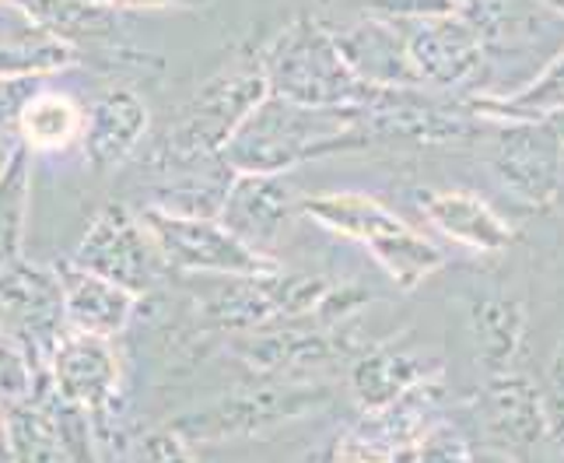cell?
I'll return each mask as SVG.
<instances>
[{"label":"cell","instance_id":"cell-27","mask_svg":"<svg viewBox=\"0 0 564 463\" xmlns=\"http://www.w3.org/2000/svg\"><path fill=\"white\" fill-rule=\"evenodd\" d=\"M82 46L50 32H25L0 43V77H50L82 64Z\"/></svg>","mask_w":564,"mask_h":463},{"label":"cell","instance_id":"cell-33","mask_svg":"<svg viewBox=\"0 0 564 463\" xmlns=\"http://www.w3.org/2000/svg\"><path fill=\"white\" fill-rule=\"evenodd\" d=\"M551 397H554V411H564V341L557 344V352L551 358Z\"/></svg>","mask_w":564,"mask_h":463},{"label":"cell","instance_id":"cell-9","mask_svg":"<svg viewBox=\"0 0 564 463\" xmlns=\"http://www.w3.org/2000/svg\"><path fill=\"white\" fill-rule=\"evenodd\" d=\"M0 323L32 355L39 369H50L53 347L67 331L56 270L29 267L25 260L0 270Z\"/></svg>","mask_w":564,"mask_h":463},{"label":"cell","instance_id":"cell-3","mask_svg":"<svg viewBox=\"0 0 564 463\" xmlns=\"http://www.w3.org/2000/svg\"><path fill=\"white\" fill-rule=\"evenodd\" d=\"M302 215L334 236L361 243L400 292H414L417 284L445 267V254L435 243H427L397 211H389L376 197H365V193L302 197Z\"/></svg>","mask_w":564,"mask_h":463},{"label":"cell","instance_id":"cell-30","mask_svg":"<svg viewBox=\"0 0 564 463\" xmlns=\"http://www.w3.org/2000/svg\"><path fill=\"white\" fill-rule=\"evenodd\" d=\"M46 77H0V133L18 130V120L35 91H43Z\"/></svg>","mask_w":564,"mask_h":463},{"label":"cell","instance_id":"cell-32","mask_svg":"<svg viewBox=\"0 0 564 463\" xmlns=\"http://www.w3.org/2000/svg\"><path fill=\"white\" fill-rule=\"evenodd\" d=\"M109 11H193L207 8L210 0H95Z\"/></svg>","mask_w":564,"mask_h":463},{"label":"cell","instance_id":"cell-1","mask_svg":"<svg viewBox=\"0 0 564 463\" xmlns=\"http://www.w3.org/2000/svg\"><path fill=\"white\" fill-rule=\"evenodd\" d=\"M372 138L365 109H316L270 91L260 106H252L221 154L236 172L284 176L323 154L372 144Z\"/></svg>","mask_w":564,"mask_h":463},{"label":"cell","instance_id":"cell-26","mask_svg":"<svg viewBox=\"0 0 564 463\" xmlns=\"http://www.w3.org/2000/svg\"><path fill=\"white\" fill-rule=\"evenodd\" d=\"M82 130H85V109L70 95L50 88L35 91L22 112V120H18L22 144H29L32 151H64L70 144H82Z\"/></svg>","mask_w":564,"mask_h":463},{"label":"cell","instance_id":"cell-11","mask_svg":"<svg viewBox=\"0 0 564 463\" xmlns=\"http://www.w3.org/2000/svg\"><path fill=\"white\" fill-rule=\"evenodd\" d=\"M406 50L421 85L432 88L466 85L484 64V35L463 11L417 18L406 32Z\"/></svg>","mask_w":564,"mask_h":463},{"label":"cell","instance_id":"cell-21","mask_svg":"<svg viewBox=\"0 0 564 463\" xmlns=\"http://www.w3.org/2000/svg\"><path fill=\"white\" fill-rule=\"evenodd\" d=\"M477 120H554L564 112V50L554 61L543 67L527 88H519L512 95H477L466 103Z\"/></svg>","mask_w":564,"mask_h":463},{"label":"cell","instance_id":"cell-14","mask_svg":"<svg viewBox=\"0 0 564 463\" xmlns=\"http://www.w3.org/2000/svg\"><path fill=\"white\" fill-rule=\"evenodd\" d=\"M148 123H151V109L138 91L109 88L102 95H95V103L85 109V130H82L85 162L95 172L120 169L141 148Z\"/></svg>","mask_w":564,"mask_h":463},{"label":"cell","instance_id":"cell-36","mask_svg":"<svg viewBox=\"0 0 564 463\" xmlns=\"http://www.w3.org/2000/svg\"><path fill=\"white\" fill-rule=\"evenodd\" d=\"M0 453L8 456V432H4V403H0Z\"/></svg>","mask_w":564,"mask_h":463},{"label":"cell","instance_id":"cell-15","mask_svg":"<svg viewBox=\"0 0 564 463\" xmlns=\"http://www.w3.org/2000/svg\"><path fill=\"white\" fill-rule=\"evenodd\" d=\"M53 270H56V278H61L64 320L70 331L109 337V341L127 331L141 295H133L130 288L95 274V270L82 267L77 260H61V263H53Z\"/></svg>","mask_w":564,"mask_h":463},{"label":"cell","instance_id":"cell-38","mask_svg":"<svg viewBox=\"0 0 564 463\" xmlns=\"http://www.w3.org/2000/svg\"><path fill=\"white\" fill-rule=\"evenodd\" d=\"M358 463H379V460H358Z\"/></svg>","mask_w":564,"mask_h":463},{"label":"cell","instance_id":"cell-10","mask_svg":"<svg viewBox=\"0 0 564 463\" xmlns=\"http://www.w3.org/2000/svg\"><path fill=\"white\" fill-rule=\"evenodd\" d=\"M329 400L326 386H270V390H246L214 408L183 418L176 429L193 439H225V435H252L274 424L295 421Z\"/></svg>","mask_w":564,"mask_h":463},{"label":"cell","instance_id":"cell-31","mask_svg":"<svg viewBox=\"0 0 564 463\" xmlns=\"http://www.w3.org/2000/svg\"><path fill=\"white\" fill-rule=\"evenodd\" d=\"M141 463H193L180 429H159L141 439Z\"/></svg>","mask_w":564,"mask_h":463},{"label":"cell","instance_id":"cell-23","mask_svg":"<svg viewBox=\"0 0 564 463\" xmlns=\"http://www.w3.org/2000/svg\"><path fill=\"white\" fill-rule=\"evenodd\" d=\"M32 201V148L18 141L0 165V270L14 267L25 249V222Z\"/></svg>","mask_w":564,"mask_h":463},{"label":"cell","instance_id":"cell-37","mask_svg":"<svg viewBox=\"0 0 564 463\" xmlns=\"http://www.w3.org/2000/svg\"><path fill=\"white\" fill-rule=\"evenodd\" d=\"M543 8H551V11H557V14H564V0H540Z\"/></svg>","mask_w":564,"mask_h":463},{"label":"cell","instance_id":"cell-35","mask_svg":"<svg viewBox=\"0 0 564 463\" xmlns=\"http://www.w3.org/2000/svg\"><path fill=\"white\" fill-rule=\"evenodd\" d=\"M551 435H554V442H557L561 453H564V411H554L551 414Z\"/></svg>","mask_w":564,"mask_h":463},{"label":"cell","instance_id":"cell-2","mask_svg":"<svg viewBox=\"0 0 564 463\" xmlns=\"http://www.w3.org/2000/svg\"><path fill=\"white\" fill-rule=\"evenodd\" d=\"M263 71L270 91L299 106L368 109L382 95V88L361 82L347 64L334 29L319 25L316 18L291 22L267 50Z\"/></svg>","mask_w":564,"mask_h":463},{"label":"cell","instance_id":"cell-7","mask_svg":"<svg viewBox=\"0 0 564 463\" xmlns=\"http://www.w3.org/2000/svg\"><path fill=\"white\" fill-rule=\"evenodd\" d=\"M334 292L326 278L313 274H257V278H228V288H221L204 305V316L214 331H263L281 320H302L316 316L323 299Z\"/></svg>","mask_w":564,"mask_h":463},{"label":"cell","instance_id":"cell-6","mask_svg":"<svg viewBox=\"0 0 564 463\" xmlns=\"http://www.w3.org/2000/svg\"><path fill=\"white\" fill-rule=\"evenodd\" d=\"M488 169L516 204L547 207L564 186V133L554 120L498 123L488 148Z\"/></svg>","mask_w":564,"mask_h":463},{"label":"cell","instance_id":"cell-25","mask_svg":"<svg viewBox=\"0 0 564 463\" xmlns=\"http://www.w3.org/2000/svg\"><path fill=\"white\" fill-rule=\"evenodd\" d=\"M470 331L480 362L491 373H509V362L527 334V313L509 295H484L470 305Z\"/></svg>","mask_w":564,"mask_h":463},{"label":"cell","instance_id":"cell-22","mask_svg":"<svg viewBox=\"0 0 564 463\" xmlns=\"http://www.w3.org/2000/svg\"><path fill=\"white\" fill-rule=\"evenodd\" d=\"M8 460L11 463H70V450L61 418L39 400H22L4 408Z\"/></svg>","mask_w":564,"mask_h":463},{"label":"cell","instance_id":"cell-16","mask_svg":"<svg viewBox=\"0 0 564 463\" xmlns=\"http://www.w3.org/2000/svg\"><path fill=\"white\" fill-rule=\"evenodd\" d=\"M417 207L435 232H442L445 239H453L466 249H474V254H501L516 239L512 225L488 201H480L477 193L424 190Z\"/></svg>","mask_w":564,"mask_h":463},{"label":"cell","instance_id":"cell-5","mask_svg":"<svg viewBox=\"0 0 564 463\" xmlns=\"http://www.w3.org/2000/svg\"><path fill=\"white\" fill-rule=\"evenodd\" d=\"M144 225L159 243L169 270L183 274H218V278H257L284 270L278 257L260 254L249 243H242L221 218H193L172 215L148 204L141 211Z\"/></svg>","mask_w":564,"mask_h":463},{"label":"cell","instance_id":"cell-17","mask_svg":"<svg viewBox=\"0 0 564 463\" xmlns=\"http://www.w3.org/2000/svg\"><path fill=\"white\" fill-rule=\"evenodd\" d=\"M337 43L355 67L361 82L372 88H417L421 77L414 71L411 50H406V35L397 32V25L376 22V18H361L344 29H334Z\"/></svg>","mask_w":564,"mask_h":463},{"label":"cell","instance_id":"cell-18","mask_svg":"<svg viewBox=\"0 0 564 463\" xmlns=\"http://www.w3.org/2000/svg\"><path fill=\"white\" fill-rule=\"evenodd\" d=\"M236 355L257 373H295V369H316L344 355V344L334 341L326 331H295V326H281V331H249L236 341Z\"/></svg>","mask_w":564,"mask_h":463},{"label":"cell","instance_id":"cell-28","mask_svg":"<svg viewBox=\"0 0 564 463\" xmlns=\"http://www.w3.org/2000/svg\"><path fill=\"white\" fill-rule=\"evenodd\" d=\"M46 373L50 369H39L32 355L8 334V326L0 323V403L8 408V403L35 400Z\"/></svg>","mask_w":564,"mask_h":463},{"label":"cell","instance_id":"cell-24","mask_svg":"<svg viewBox=\"0 0 564 463\" xmlns=\"http://www.w3.org/2000/svg\"><path fill=\"white\" fill-rule=\"evenodd\" d=\"M39 32L61 35L67 43L82 39H109L120 29V11H109L95 0H11Z\"/></svg>","mask_w":564,"mask_h":463},{"label":"cell","instance_id":"cell-19","mask_svg":"<svg viewBox=\"0 0 564 463\" xmlns=\"http://www.w3.org/2000/svg\"><path fill=\"white\" fill-rule=\"evenodd\" d=\"M435 373H438L435 365L417 352H406V347H376V352L361 355L351 365V394L365 411H379Z\"/></svg>","mask_w":564,"mask_h":463},{"label":"cell","instance_id":"cell-20","mask_svg":"<svg viewBox=\"0 0 564 463\" xmlns=\"http://www.w3.org/2000/svg\"><path fill=\"white\" fill-rule=\"evenodd\" d=\"M488 414L495 432L516 446H533L551 432L547 400L536 390V383L522 373H491Z\"/></svg>","mask_w":564,"mask_h":463},{"label":"cell","instance_id":"cell-34","mask_svg":"<svg viewBox=\"0 0 564 463\" xmlns=\"http://www.w3.org/2000/svg\"><path fill=\"white\" fill-rule=\"evenodd\" d=\"M470 463H512V456L501 453V450H474Z\"/></svg>","mask_w":564,"mask_h":463},{"label":"cell","instance_id":"cell-29","mask_svg":"<svg viewBox=\"0 0 564 463\" xmlns=\"http://www.w3.org/2000/svg\"><path fill=\"white\" fill-rule=\"evenodd\" d=\"M414 453H417V463H470L474 460L470 442H466L453 424H442V421H435L432 429L417 439Z\"/></svg>","mask_w":564,"mask_h":463},{"label":"cell","instance_id":"cell-4","mask_svg":"<svg viewBox=\"0 0 564 463\" xmlns=\"http://www.w3.org/2000/svg\"><path fill=\"white\" fill-rule=\"evenodd\" d=\"M270 95V82L263 64L231 67L193 95V103L183 116L165 130V138L154 151V165H186L218 159L228 138L239 130V123Z\"/></svg>","mask_w":564,"mask_h":463},{"label":"cell","instance_id":"cell-12","mask_svg":"<svg viewBox=\"0 0 564 463\" xmlns=\"http://www.w3.org/2000/svg\"><path fill=\"white\" fill-rule=\"evenodd\" d=\"M302 211V197L284 183V176H270V172H236L221 222L236 232L242 243H249L260 254L274 257L278 243Z\"/></svg>","mask_w":564,"mask_h":463},{"label":"cell","instance_id":"cell-13","mask_svg":"<svg viewBox=\"0 0 564 463\" xmlns=\"http://www.w3.org/2000/svg\"><path fill=\"white\" fill-rule=\"evenodd\" d=\"M50 383L64 403L91 414L116 400L120 355H116L109 337L82 334L67 326L50 355Z\"/></svg>","mask_w":564,"mask_h":463},{"label":"cell","instance_id":"cell-8","mask_svg":"<svg viewBox=\"0 0 564 463\" xmlns=\"http://www.w3.org/2000/svg\"><path fill=\"white\" fill-rule=\"evenodd\" d=\"M70 260L130 288L133 295H148L154 281L162 278V270L169 267L144 218L130 215V207L116 201L95 211V218Z\"/></svg>","mask_w":564,"mask_h":463}]
</instances>
